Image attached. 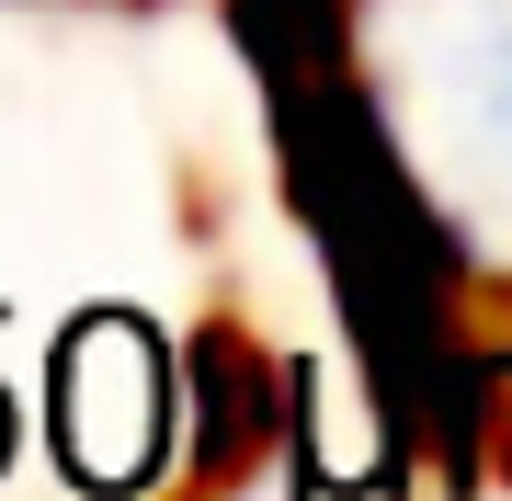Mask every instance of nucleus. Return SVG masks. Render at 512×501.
Masks as SVG:
<instances>
[{
    "mask_svg": "<svg viewBox=\"0 0 512 501\" xmlns=\"http://www.w3.org/2000/svg\"><path fill=\"white\" fill-rule=\"evenodd\" d=\"M365 92L421 240L512 297V0H365Z\"/></svg>",
    "mask_w": 512,
    "mask_h": 501,
    "instance_id": "f257e3e1",
    "label": "nucleus"
},
{
    "mask_svg": "<svg viewBox=\"0 0 512 501\" xmlns=\"http://www.w3.org/2000/svg\"><path fill=\"white\" fill-rule=\"evenodd\" d=\"M57 433L80 445L92 479H137V467L160 456V353L137 365V388H103V353H92V331H80L69 353H57Z\"/></svg>",
    "mask_w": 512,
    "mask_h": 501,
    "instance_id": "f03ea898",
    "label": "nucleus"
}]
</instances>
